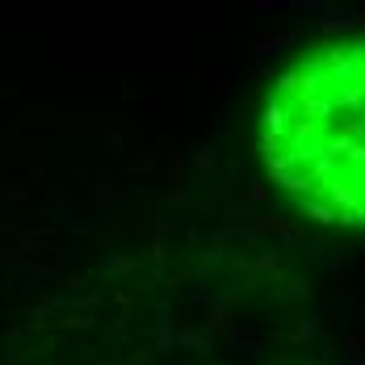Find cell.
Instances as JSON below:
<instances>
[{
    "label": "cell",
    "mask_w": 365,
    "mask_h": 365,
    "mask_svg": "<svg viewBox=\"0 0 365 365\" xmlns=\"http://www.w3.org/2000/svg\"><path fill=\"white\" fill-rule=\"evenodd\" d=\"M265 156L298 202L365 223V43L323 46L277 80Z\"/></svg>",
    "instance_id": "6da1fadb"
}]
</instances>
